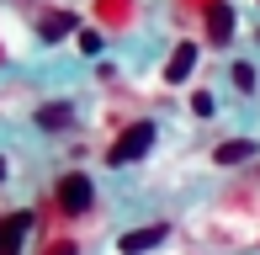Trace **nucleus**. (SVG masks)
Segmentation results:
<instances>
[{
	"mask_svg": "<svg viewBox=\"0 0 260 255\" xmlns=\"http://www.w3.org/2000/svg\"><path fill=\"white\" fill-rule=\"evenodd\" d=\"M27 229H32V213H6L0 218V255H21Z\"/></svg>",
	"mask_w": 260,
	"mask_h": 255,
	"instance_id": "obj_4",
	"label": "nucleus"
},
{
	"mask_svg": "<svg viewBox=\"0 0 260 255\" xmlns=\"http://www.w3.org/2000/svg\"><path fill=\"white\" fill-rule=\"evenodd\" d=\"M80 53H101V32H85V27H80Z\"/></svg>",
	"mask_w": 260,
	"mask_h": 255,
	"instance_id": "obj_11",
	"label": "nucleus"
},
{
	"mask_svg": "<svg viewBox=\"0 0 260 255\" xmlns=\"http://www.w3.org/2000/svg\"><path fill=\"white\" fill-rule=\"evenodd\" d=\"M191 69H197V48H191V43H181V48L170 53V69H165V80H170V85H181Z\"/></svg>",
	"mask_w": 260,
	"mask_h": 255,
	"instance_id": "obj_8",
	"label": "nucleus"
},
{
	"mask_svg": "<svg viewBox=\"0 0 260 255\" xmlns=\"http://www.w3.org/2000/svg\"><path fill=\"white\" fill-rule=\"evenodd\" d=\"M212 160L218 165H244V160H255V138H229V144L212 149Z\"/></svg>",
	"mask_w": 260,
	"mask_h": 255,
	"instance_id": "obj_7",
	"label": "nucleus"
},
{
	"mask_svg": "<svg viewBox=\"0 0 260 255\" xmlns=\"http://www.w3.org/2000/svg\"><path fill=\"white\" fill-rule=\"evenodd\" d=\"M69 122H75V107H69V101H48V107L38 112V128H43V133H64Z\"/></svg>",
	"mask_w": 260,
	"mask_h": 255,
	"instance_id": "obj_6",
	"label": "nucleus"
},
{
	"mask_svg": "<svg viewBox=\"0 0 260 255\" xmlns=\"http://www.w3.org/2000/svg\"><path fill=\"white\" fill-rule=\"evenodd\" d=\"M53 255H75V245H58V250H53Z\"/></svg>",
	"mask_w": 260,
	"mask_h": 255,
	"instance_id": "obj_13",
	"label": "nucleus"
},
{
	"mask_svg": "<svg viewBox=\"0 0 260 255\" xmlns=\"http://www.w3.org/2000/svg\"><path fill=\"white\" fill-rule=\"evenodd\" d=\"M234 85H239V90H255V64H234Z\"/></svg>",
	"mask_w": 260,
	"mask_h": 255,
	"instance_id": "obj_10",
	"label": "nucleus"
},
{
	"mask_svg": "<svg viewBox=\"0 0 260 255\" xmlns=\"http://www.w3.org/2000/svg\"><path fill=\"white\" fill-rule=\"evenodd\" d=\"M191 112H197V117H212V96H207V90H197V96H191Z\"/></svg>",
	"mask_w": 260,
	"mask_h": 255,
	"instance_id": "obj_12",
	"label": "nucleus"
},
{
	"mask_svg": "<svg viewBox=\"0 0 260 255\" xmlns=\"http://www.w3.org/2000/svg\"><path fill=\"white\" fill-rule=\"evenodd\" d=\"M90 202H96V181H90L85 170H69V176H58V213L85 218Z\"/></svg>",
	"mask_w": 260,
	"mask_h": 255,
	"instance_id": "obj_2",
	"label": "nucleus"
},
{
	"mask_svg": "<svg viewBox=\"0 0 260 255\" xmlns=\"http://www.w3.org/2000/svg\"><path fill=\"white\" fill-rule=\"evenodd\" d=\"M229 32H234V6H229V0H212V6H207V38L212 43H229Z\"/></svg>",
	"mask_w": 260,
	"mask_h": 255,
	"instance_id": "obj_5",
	"label": "nucleus"
},
{
	"mask_svg": "<svg viewBox=\"0 0 260 255\" xmlns=\"http://www.w3.org/2000/svg\"><path fill=\"white\" fill-rule=\"evenodd\" d=\"M165 239H170V224H149V229L122 234V239H117V250H122V255H149V250H159Z\"/></svg>",
	"mask_w": 260,
	"mask_h": 255,
	"instance_id": "obj_3",
	"label": "nucleus"
},
{
	"mask_svg": "<svg viewBox=\"0 0 260 255\" xmlns=\"http://www.w3.org/2000/svg\"><path fill=\"white\" fill-rule=\"evenodd\" d=\"M149 149H154V122H133V128H122V138H117L112 149H106V165H133V160H144Z\"/></svg>",
	"mask_w": 260,
	"mask_h": 255,
	"instance_id": "obj_1",
	"label": "nucleus"
},
{
	"mask_svg": "<svg viewBox=\"0 0 260 255\" xmlns=\"http://www.w3.org/2000/svg\"><path fill=\"white\" fill-rule=\"evenodd\" d=\"M69 27H75V16H48V21H43V38L53 43V38H64Z\"/></svg>",
	"mask_w": 260,
	"mask_h": 255,
	"instance_id": "obj_9",
	"label": "nucleus"
},
{
	"mask_svg": "<svg viewBox=\"0 0 260 255\" xmlns=\"http://www.w3.org/2000/svg\"><path fill=\"white\" fill-rule=\"evenodd\" d=\"M0 181H6V160H0Z\"/></svg>",
	"mask_w": 260,
	"mask_h": 255,
	"instance_id": "obj_14",
	"label": "nucleus"
}]
</instances>
